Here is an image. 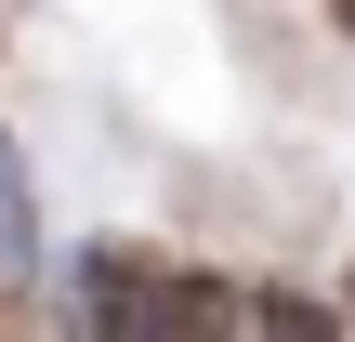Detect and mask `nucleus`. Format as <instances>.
<instances>
[{
  "instance_id": "39448f33",
  "label": "nucleus",
  "mask_w": 355,
  "mask_h": 342,
  "mask_svg": "<svg viewBox=\"0 0 355 342\" xmlns=\"http://www.w3.org/2000/svg\"><path fill=\"white\" fill-rule=\"evenodd\" d=\"M316 13H329V26H343V40H355V0H316Z\"/></svg>"
},
{
  "instance_id": "20e7f679",
  "label": "nucleus",
  "mask_w": 355,
  "mask_h": 342,
  "mask_svg": "<svg viewBox=\"0 0 355 342\" xmlns=\"http://www.w3.org/2000/svg\"><path fill=\"white\" fill-rule=\"evenodd\" d=\"M13 316H40V303H26V290H13V277H0V330H13Z\"/></svg>"
},
{
  "instance_id": "f03ea898",
  "label": "nucleus",
  "mask_w": 355,
  "mask_h": 342,
  "mask_svg": "<svg viewBox=\"0 0 355 342\" xmlns=\"http://www.w3.org/2000/svg\"><path fill=\"white\" fill-rule=\"evenodd\" d=\"M0 277H53V237H40V185H26V145L0 132Z\"/></svg>"
},
{
  "instance_id": "f257e3e1",
  "label": "nucleus",
  "mask_w": 355,
  "mask_h": 342,
  "mask_svg": "<svg viewBox=\"0 0 355 342\" xmlns=\"http://www.w3.org/2000/svg\"><path fill=\"white\" fill-rule=\"evenodd\" d=\"M66 330H250V290L198 250H145V237H92L53 264V303Z\"/></svg>"
},
{
  "instance_id": "7ed1b4c3",
  "label": "nucleus",
  "mask_w": 355,
  "mask_h": 342,
  "mask_svg": "<svg viewBox=\"0 0 355 342\" xmlns=\"http://www.w3.org/2000/svg\"><path fill=\"white\" fill-rule=\"evenodd\" d=\"M250 330H355L329 290H250Z\"/></svg>"
}]
</instances>
